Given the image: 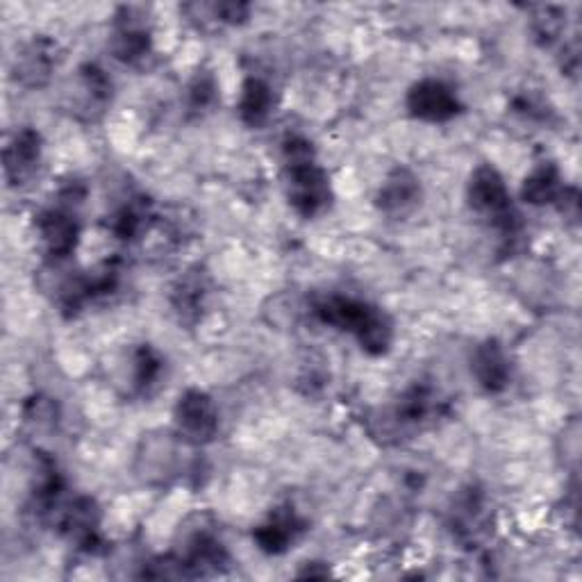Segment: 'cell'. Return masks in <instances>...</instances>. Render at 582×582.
<instances>
[{
	"mask_svg": "<svg viewBox=\"0 0 582 582\" xmlns=\"http://www.w3.org/2000/svg\"><path fill=\"white\" fill-rule=\"evenodd\" d=\"M287 180H289V200L303 217H314L321 212L328 198L330 185L321 166L310 159L287 162Z\"/></svg>",
	"mask_w": 582,
	"mask_h": 582,
	"instance_id": "cell-1",
	"label": "cell"
},
{
	"mask_svg": "<svg viewBox=\"0 0 582 582\" xmlns=\"http://www.w3.org/2000/svg\"><path fill=\"white\" fill-rule=\"evenodd\" d=\"M469 200L474 210L491 219L493 226L512 230L510 194L503 178L498 176V172L491 169V166H480V169L474 174L469 183Z\"/></svg>",
	"mask_w": 582,
	"mask_h": 582,
	"instance_id": "cell-2",
	"label": "cell"
},
{
	"mask_svg": "<svg viewBox=\"0 0 582 582\" xmlns=\"http://www.w3.org/2000/svg\"><path fill=\"white\" fill-rule=\"evenodd\" d=\"M176 426L183 439L191 444L212 441L219 430V412L212 398L198 389H189L180 396L176 405Z\"/></svg>",
	"mask_w": 582,
	"mask_h": 582,
	"instance_id": "cell-3",
	"label": "cell"
},
{
	"mask_svg": "<svg viewBox=\"0 0 582 582\" xmlns=\"http://www.w3.org/2000/svg\"><path fill=\"white\" fill-rule=\"evenodd\" d=\"M407 107L414 116L424 121H448L457 114V98L455 94L439 80H422L419 85H414L407 96Z\"/></svg>",
	"mask_w": 582,
	"mask_h": 582,
	"instance_id": "cell-4",
	"label": "cell"
},
{
	"mask_svg": "<svg viewBox=\"0 0 582 582\" xmlns=\"http://www.w3.org/2000/svg\"><path fill=\"white\" fill-rule=\"evenodd\" d=\"M422 200V185L407 169H396L387 176L378 191L381 210L392 219H405L417 210Z\"/></svg>",
	"mask_w": 582,
	"mask_h": 582,
	"instance_id": "cell-5",
	"label": "cell"
},
{
	"mask_svg": "<svg viewBox=\"0 0 582 582\" xmlns=\"http://www.w3.org/2000/svg\"><path fill=\"white\" fill-rule=\"evenodd\" d=\"M41 159V137L39 133L23 128L6 146V178L10 185H23L39 166Z\"/></svg>",
	"mask_w": 582,
	"mask_h": 582,
	"instance_id": "cell-6",
	"label": "cell"
},
{
	"mask_svg": "<svg viewBox=\"0 0 582 582\" xmlns=\"http://www.w3.org/2000/svg\"><path fill=\"white\" fill-rule=\"evenodd\" d=\"M37 230L41 241H44V248L49 256L55 260H62L75 251L77 243V224L75 219L64 210V207H53V210H46L44 215H39Z\"/></svg>",
	"mask_w": 582,
	"mask_h": 582,
	"instance_id": "cell-7",
	"label": "cell"
},
{
	"mask_svg": "<svg viewBox=\"0 0 582 582\" xmlns=\"http://www.w3.org/2000/svg\"><path fill=\"white\" fill-rule=\"evenodd\" d=\"M474 376L487 392H503L510 381V360L501 344L487 342L474 353Z\"/></svg>",
	"mask_w": 582,
	"mask_h": 582,
	"instance_id": "cell-8",
	"label": "cell"
},
{
	"mask_svg": "<svg viewBox=\"0 0 582 582\" xmlns=\"http://www.w3.org/2000/svg\"><path fill=\"white\" fill-rule=\"evenodd\" d=\"M55 49L51 41H32L30 46L23 49V53L17 58V77L28 87H41L46 85L51 71L55 66Z\"/></svg>",
	"mask_w": 582,
	"mask_h": 582,
	"instance_id": "cell-9",
	"label": "cell"
},
{
	"mask_svg": "<svg viewBox=\"0 0 582 582\" xmlns=\"http://www.w3.org/2000/svg\"><path fill=\"white\" fill-rule=\"evenodd\" d=\"M150 39L146 28L137 25L135 19H121L112 34V53L126 64H137L148 55Z\"/></svg>",
	"mask_w": 582,
	"mask_h": 582,
	"instance_id": "cell-10",
	"label": "cell"
},
{
	"mask_svg": "<svg viewBox=\"0 0 582 582\" xmlns=\"http://www.w3.org/2000/svg\"><path fill=\"white\" fill-rule=\"evenodd\" d=\"M273 107V94L267 82L251 77L243 82L239 96V114L248 126H262Z\"/></svg>",
	"mask_w": 582,
	"mask_h": 582,
	"instance_id": "cell-11",
	"label": "cell"
},
{
	"mask_svg": "<svg viewBox=\"0 0 582 582\" xmlns=\"http://www.w3.org/2000/svg\"><path fill=\"white\" fill-rule=\"evenodd\" d=\"M299 526L301 521L294 512H278L276 517H271L269 523L260 526V530L256 532L260 549L269 553H282L289 547V542H294Z\"/></svg>",
	"mask_w": 582,
	"mask_h": 582,
	"instance_id": "cell-12",
	"label": "cell"
},
{
	"mask_svg": "<svg viewBox=\"0 0 582 582\" xmlns=\"http://www.w3.org/2000/svg\"><path fill=\"white\" fill-rule=\"evenodd\" d=\"M562 194H564V189L560 185L558 172L553 169V166H547V164L534 169L523 183V198H526V202H532V205L555 202V200H560Z\"/></svg>",
	"mask_w": 582,
	"mask_h": 582,
	"instance_id": "cell-13",
	"label": "cell"
},
{
	"mask_svg": "<svg viewBox=\"0 0 582 582\" xmlns=\"http://www.w3.org/2000/svg\"><path fill=\"white\" fill-rule=\"evenodd\" d=\"M215 98H217V85L210 75H198L189 85V101L196 110L212 105Z\"/></svg>",
	"mask_w": 582,
	"mask_h": 582,
	"instance_id": "cell-14",
	"label": "cell"
}]
</instances>
